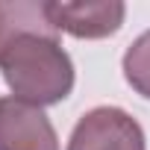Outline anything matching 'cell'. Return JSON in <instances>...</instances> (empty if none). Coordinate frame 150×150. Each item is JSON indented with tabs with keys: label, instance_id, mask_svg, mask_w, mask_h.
Listing matches in <instances>:
<instances>
[{
	"label": "cell",
	"instance_id": "obj_6",
	"mask_svg": "<svg viewBox=\"0 0 150 150\" xmlns=\"http://www.w3.org/2000/svg\"><path fill=\"white\" fill-rule=\"evenodd\" d=\"M124 80L135 94L150 100V30L141 33L124 53Z\"/></svg>",
	"mask_w": 150,
	"mask_h": 150
},
{
	"label": "cell",
	"instance_id": "obj_5",
	"mask_svg": "<svg viewBox=\"0 0 150 150\" xmlns=\"http://www.w3.org/2000/svg\"><path fill=\"white\" fill-rule=\"evenodd\" d=\"M24 33H59L50 18V0H0V50Z\"/></svg>",
	"mask_w": 150,
	"mask_h": 150
},
{
	"label": "cell",
	"instance_id": "obj_1",
	"mask_svg": "<svg viewBox=\"0 0 150 150\" xmlns=\"http://www.w3.org/2000/svg\"><path fill=\"white\" fill-rule=\"evenodd\" d=\"M0 74L12 97L33 106L62 103L74 91V62L59 33H24L0 50Z\"/></svg>",
	"mask_w": 150,
	"mask_h": 150
},
{
	"label": "cell",
	"instance_id": "obj_4",
	"mask_svg": "<svg viewBox=\"0 0 150 150\" xmlns=\"http://www.w3.org/2000/svg\"><path fill=\"white\" fill-rule=\"evenodd\" d=\"M127 6L121 0H86V3H59L50 0V18L59 33L74 38H109L121 30Z\"/></svg>",
	"mask_w": 150,
	"mask_h": 150
},
{
	"label": "cell",
	"instance_id": "obj_3",
	"mask_svg": "<svg viewBox=\"0 0 150 150\" xmlns=\"http://www.w3.org/2000/svg\"><path fill=\"white\" fill-rule=\"evenodd\" d=\"M0 150H59L50 118L12 94L0 97Z\"/></svg>",
	"mask_w": 150,
	"mask_h": 150
},
{
	"label": "cell",
	"instance_id": "obj_2",
	"mask_svg": "<svg viewBox=\"0 0 150 150\" xmlns=\"http://www.w3.org/2000/svg\"><path fill=\"white\" fill-rule=\"evenodd\" d=\"M68 150H147V138L141 124L121 106H97L77 121Z\"/></svg>",
	"mask_w": 150,
	"mask_h": 150
}]
</instances>
